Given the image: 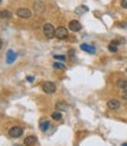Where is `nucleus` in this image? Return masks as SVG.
I'll use <instances>...</instances> for the list:
<instances>
[{
  "label": "nucleus",
  "instance_id": "nucleus-3",
  "mask_svg": "<svg viewBox=\"0 0 127 146\" xmlns=\"http://www.w3.org/2000/svg\"><path fill=\"white\" fill-rule=\"evenodd\" d=\"M22 133H23L22 127H20V126H14V127H12V129L9 130L8 135H9V137H12V138H19V137L22 135Z\"/></svg>",
  "mask_w": 127,
  "mask_h": 146
},
{
  "label": "nucleus",
  "instance_id": "nucleus-7",
  "mask_svg": "<svg viewBox=\"0 0 127 146\" xmlns=\"http://www.w3.org/2000/svg\"><path fill=\"white\" fill-rule=\"evenodd\" d=\"M81 49L89 53V54H95L96 52V48L93 46H90V44H86V43H82L81 44Z\"/></svg>",
  "mask_w": 127,
  "mask_h": 146
},
{
  "label": "nucleus",
  "instance_id": "nucleus-22",
  "mask_svg": "<svg viewBox=\"0 0 127 146\" xmlns=\"http://www.w3.org/2000/svg\"><path fill=\"white\" fill-rule=\"evenodd\" d=\"M122 97L127 101V91H124V92H122Z\"/></svg>",
  "mask_w": 127,
  "mask_h": 146
},
{
  "label": "nucleus",
  "instance_id": "nucleus-12",
  "mask_svg": "<svg viewBox=\"0 0 127 146\" xmlns=\"http://www.w3.org/2000/svg\"><path fill=\"white\" fill-rule=\"evenodd\" d=\"M56 109H57L58 111H60V110L65 111V110H68V104L64 103V102H60V103L56 104Z\"/></svg>",
  "mask_w": 127,
  "mask_h": 146
},
{
  "label": "nucleus",
  "instance_id": "nucleus-21",
  "mask_svg": "<svg viewBox=\"0 0 127 146\" xmlns=\"http://www.w3.org/2000/svg\"><path fill=\"white\" fill-rule=\"evenodd\" d=\"M33 80H34V76H28L27 77V81L28 82H33Z\"/></svg>",
  "mask_w": 127,
  "mask_h": 146
},
{
  "label": "nucleus",
  "instance_id": "nucleus-18",
  "mask_svg": "<svg viewBox=\"0 0 127 146\" xmlns=\"http://www.w3.org/2000/svg\"><path fill=\"white\" fill-rule=\"evenodd\" d=\"M54 68H55V69H62V70H64V69H65V66L62 64V63H60V62H55V63H54Z\"/></svg>",
  "mask_w": 127,
  "mask_h": 146
},
{
  "label": "nucleus",
  "instance_id": "nucleus-14",
  "mask_svg": "<svg viewBox=\"0 0 127 146\" xmlns=\"http://www.w3.org/2000/svg\"><path fill=\"white\" fill-rule=\"evenodd\" d=\"M87 11H89V8L86 6H79V7H77L75 9V12L77 14H83V13H85V12H87Z\"/></svg>",
  "mask_w": 127,
  "mask_h": 146
},
{
  "label": "nucleus",
  "instance_id": "nucleus-20",
  "mask_svg": "<svg viewBox=\"0 0 127 146\" xmlns=\"http://www.w3.org/2000/svg\"><path fill=\"white\" fill-rule=\"evenodd\" d=\"M121 6L124 8H127V0H121Z\"/></svg>",
  "mask_w": 127,
  "mask_h": 146
},
{
  "label": "nucleus",
  "instance_id": "nucleus-16",
  "mask_svg": "<svg viewBox=\"0 0 127 146\" xmlns=\"http://www.w3.org/2000/svg\"><path fill=\"white\" fill-rule=\"evenodd\" d=\"M108 50H110V52H112V53H116V52L118 50V46L111 42V43H110V46H108Z\"/></svg>",
  "mask_w": 127,
  "mask_h": 146
},
{
  "label": "nucleus",
  "instance_id": "nucleus-10",
  "mask_svg": "<svg viewBox=\"0 0 127 146\" xmlns=\"http://www.w3.org/2000/svg\"><path fill=\"white\" fill-rule=\"evenodd\" d=\"M6 58H7V63H13L15 61V58H17V54L13 50H8Z\"/></svg>",
  "mask_w": 127,
  "mask_h": 146
},
{
  "label": "nucleus",
  "instance_id": "nucleus-15",
  "mask_svg": "<svg viewBox=\"0 0 127 146\" xmlns=\"http://www.w3.org/2000/svg\"><path fill=\"white\" fill-rule=\"evenodd\" d=\"M12 17V13L8 11H1L0 12V18L1 19H9Z\"/></svg>",
  "mask_w": 127,
  "mask_h": 146
},
{
  "label": "nucleus",
  "instance_id": "nucleus-8",
  "mask_svg": "<svg viewBox=\"0 0 127 146\" xmlns=\"http://www.w3.org/2000/svg\"><path fill=\"white\" fill-rule=\"evenodd\" d=\"M36 141H37V138L35 136H28V137L24 138L23 144L26 145V146H32V145L36 144Z\"/></svg>",
  "mask_w": 127,
  "mask_h": 146
},
{
  "label": "nucleus",
  "instance_id": "nucleus-11",
  "mask_svg": "<svg viewBox=\"0 0 127 146\" xmlns=\"http://www.w3.org/2000/svg\"><path fill=\"white\" fill-rule=\"evenodd\" d=\"M49 127H50V121H48V120H42L41 123H40V129H41V131L46 132Z\"/></svg>",
  "mask_w": 127,
  "mask_h": 146
},
{
  "label": "nucleus",
  "instance_id": "nucleus-17",
  "mask_svg": "<svg viewBox=\"0 0 127 146\" xmlns=\"http://www.w3.org/2000/svg\"><path fill=\"white\" fill-rule=\"evenodd\" d=\"M52 118H54L55 120H60V119L62 118V115H61L58 111H55V112L52 113Z\"/></svg>",
  "mask_w": 127,
  "mask_h": 146
},
{
  "label": "nucleus",
  "instance_id": "nucleus-24",
  "mask_svg": "<svg viewBox=\"0 0 127 146\" xmlns=\"http://www.w3.org/2000/svg\"><path fill=\"white\" fill-rule=\"evenodd\" d=\"M121 146H127V143H124V144H122Z\"/></svg>",
  "mask_w": 127,
  "mask_h": 146
},
{
  "label": "nucleus",
  "instance_id": "nucleus-1",
  "mask_svg": "<svg viewBox=\"0 0 127 146\" xmlns=\"http://www.w3.org/2000/svg\"><path fill=\"white\" fill-rule=\"evenodd\" d=\"M43 33L48 39H53L55 36L56 31H55V28H54V26L52 25V23H46V25L43 26Z\"/></svg>",
  "mask_w": 127,
  "mask_h": 146
},
{
  "label": "nucleus",
  "instance_id": "nucleus-25",
  "mask_svg": "<svg viewBox=\"0 0 127 146\" xmlns=\"http://www.w3.org/2000/svg\"><path fill=\"white\" fill-rule=\"evenodd\" d=\"M0 3H1V0H0Z\"/></svg>",
  "mask_w": 127,
  "mask_h": 146
},
{
  "label": "nucleus",
  "instance_id": "nucleus-2",
  "mask_svg": "<svg viewBox=\"0 0 127 146\" xmlns=\"http://www.w3.org/2000/svg\"><path fill=\"white\" fill-rule=\"evenodd\" d=\"M42 89L47 94H54L56 91V86H55V83H53V82H44L42 84Z\"/></svg>",
  "mask_w": 127,
  "mask_h": 146
},
{
  "label": "nucleus",
  "instance_id": "nucleus-4",
  "mask_svg": "<svg viewBox=\"0 0 127 146\" xmlns=\"http://www.w3.org/2000/svg\"><path fill=\"white\" fill-rule=\"evenodd\" d=\"M68 34H69V32H68L67 28H64V27H58V28L56 29L55 36H56L57 39H60V40H63V39L68 38Z\"/></svg>",
  "mask_w": 127,
  "mask_h": 146
},
{
  "label": "nucleus",
  "instance_id": "nucleus-5",
  "mask_svg": "<svg viewBox=\"0 0 127 146\" xmlns=\"http://www.w3.org/2000/svg\"><path fill=\"white\" fill-rule=\"evenodd\" d=\"M17 15L22 18V19H28L32 17V12L28 8H19L17 11Z\"/></svg>",
  "mask_w": 127,
  "mask_h": 146
},
{
  "label": "nucleus",
  "instance_id": "nucleus-13",
  "mask_svg": "<svg viewBox=\"0 0 127 146\" xmlns=\"http://www.w3.org/2000/svg\"><path fill=\"white\" fill-rule=\"evenodd\" d=\"M117 86L119 88H121L124 91H127V81H124V80H119L118 83H117Z\"/></svg>",
  "mask_w": 127,
  "mask_h": 146
},
{
  "label": "nucleus",
  "instance_id": "nucleus-9",
  "mask_svg": "<svg viewBox=\"0 0 127 146\" xmlns=\"http://www.w3.org/2000/svg\"><path fill=\"white\" fill-rule=\"evenodd\" d=\"M119 106H120V103L117 100H110L107 102V108L111 109V110H117V109H119Z\"/></svg>",
  "mask_w": 127,
  "mask_h": 146
},
{
  "label": "nucleus",
  "instance_id": "nucleus-19",
  "mask_svg": "<svg viewBox=\"0 0 127 146\" xmlns=\"http://www.w3.org/2000/svg\"><path fill=\"white\" fill-rule=\"evenodd\" d=\"M54 57L60 61H65V56H63V55H54Z\"/></svg>",
  "mask_w": 127,
  "mask_h": 146
},
{
  "label": "nucleus",
  "instance_id": "nucleus-23",
  "mask_svg": "<svg viewBox=\"0 0 127 146\" xmlns=\"http://www.w3.org/2000/svg\"><path fill=\"white\" fill-rule=\"evenodd\" d=\"M1 47H3V41L0 40V48H1Z\"/></svg>",
  "mask_w": 127,
  "mask_h": 146
},
{
  "label": "nucleus",
  "instance_id": "nucleus-6",
  "mask_svg": "<svg viewBox=\"0 0 127 146\" xmlns=\"http://www.w3.org/2000/svg\"><path fill=\"white\" fill-rule=\"evenodd\" d=\"M69 29H71L72 32H78L82 29V25L81 22L77 21V20H72L69 22Z\"/></svg>",
  "mask_w": 127,
  "mask_h": 146
}]
</instances>
